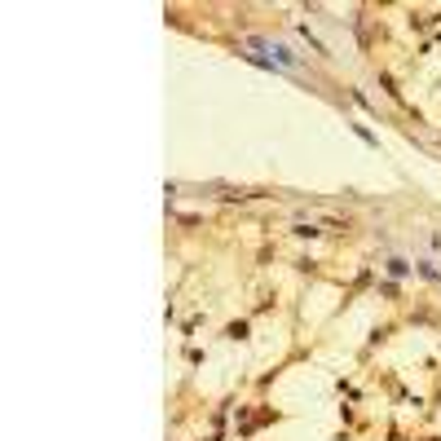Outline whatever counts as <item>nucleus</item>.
I'll return each mask as SVG.
<instances>
[{
    "mask_svg": "<svg viewBox=\"0 0 441 441\" xmlns=\"http://www.w3.org/2000/svg\"><path fill=\"white\" fill-rule=\"evenodd\" d=\"M252 49H269V53H274V62H279V67H296V53H291V49L287 44H269V40H252Z\"/></svg>",
    "mask_w": 441,
    "mask_h": 441,
    "instance_id": "f257e3e1",
    "label": "nucleus"
}]
</instances>
